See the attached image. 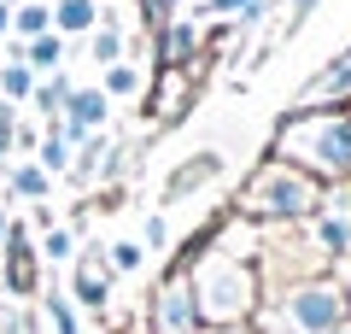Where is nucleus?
<instances>
[{
    "label": "nucleus",
    "mask_w": 351,
    "mask_h": 334,
    "mask_svg": "<svg viewBox=\"0 0 351 334\" xmlns=\"http://www.w3.org/2000/svg\"><path fill=\"white\" fill-rule=\"evenodd\" d=\"M276 159L311 182H351V111H293L276 129Z\"/></svg>",
    "instance_id": "nucleus-1"
},
{
    "label": "nucleus",
    "mask_w": 351,
    "mask_h": 334,
    "mask_svg": "<svg viewBox=\"0 0 351 334\" xmlns=\"http://www.w3.org/2000/svg\"><path fill=\"white\" fill-rule=\"evenodd\" d=\"M193 282V305H199V322H217V329H234L258 311V276H252L246 258L234 252H211L199 258V270L188 276Z\"/></svg>",
    "instance_id": "nucleus-2"
},
{
    "label": "nucleus",
    "mask_w": 351,
    "mask_h": 334,
    "mask_svg": "<svg viewBox=\"0 0 351 334\" xmlns=\"http://www.w3.org/2000/svg\"><path fill=\"white\" fill-rule=\"evenodd\" d=\"M240 211L263 223H287V217H316L322 211V182H311L304 170H293L287 159H269L252 170L246 194H240Z\"/></svg>",
    "instance_id": "nucleus-3"
},
{
    "label": "nucleus",
    "mask_w": 351,
    "mask_h": 334,
    "mask_svg": "<svg viewBox=\"0 0 351 334\" xmlns=\"http://www.w3.org/2000/svg\"><path fill=\"white\" fill-rule=\"evenodd\" d=\"M281 322L293 334H334L339 322H351V293L328 276H304L281 293Z\"/></svg>",
    "instance_id": "nucleus-4"
},
{
    "label": "nucleus",
    "mask_w": 351,
    "mask_h": 334,
    "mask_svg": "<svg viewBox=\"0 0 351 334\" xmlns=\"http://www.w3.org/2000/svg\"><path fill=\"white\" fill-rule=\"evenodd\" d=\"M152 334H199V305H193V282L188 270H170L152 293Z\"/></svg>",
    "instance_id": "nucleus-5"
},
{
    "label": "nucleus",
    "mask_w": 351,
    "mask_h": 334,
    "mask_svg": "<svg viewBox=\"0 0 351 334\" xmlns=\"http://www.w3.org/2000/svg\"><path fill=\"white\" fill-rule=\"evenodd\" d=\"M351 100V47L339 59H328L311 82L299 88V111H339Z\"/></svg>",
    "instance_id": "nucleus-6"
},
{
    "label": "nucleus",
    "mask_w": 351,
    "mask_h": 334,
    "mask_svg": "<svg viewBox=\"0 0 351 334\" xmlns=\"http://www.w3.org/2000/svg\"><path fill=\"white\" fill-rule=\"evenodd\" d=\"M112 118V100L100 94V88H71V100H64V111H59V129L71 135V147L82 135H100V124Z\"/></svg>",
    "instance_id": "nucleus-7"
},
{
    "label": "nucleus",
    "mask_w": 351,
    "mask_h": 334,
    "mask_svg": "<svg viewBox=\"0 0 351 334\" xmlns=\"http://www.w3.org/2000/svg\"><path fill=\"white\" fill-rule=\"evenodd\" d=\"M36 282H41V270H36V247H29V229H6V287H12L18 299L24 293H36Z\"/></svg>",
    "instance_id": "nucleus-8"
},
{
    "label": "nucleus",
    "mask_w": 351,
    "mask_h": 334,
    "mask_svg": "<svg viewBox=\"0 0 351 334\" xmlns=\"http://www.w3.org/2000/svg\"><path fill=\"white\" fill-rule=\"evenodd\" d=\"M217 176H223V153H193L182 170H170V182H164V205H176V199L199 194V188L217 182Z\"/></svg>",
    "instance_id": "nucleus-9"
},
{
    "label": "nucleus",
    "mask_w": 351,
    "mask_h": 334,
    "mask_svg": "<svg viewBox=\"0 0 351 334\" xmlns=\"http://www.w3.org/2000/svg\"><path fill=\"white\" fill-rule=\"evenodd\" d=\"M76 299L94 305V311L112 299V264H106L100 252H82V264H76Z\"/></svg>",
    "instance_id": "nucleus-10"
},
{
    "label": "nucleus",
    "mask_w": 351,
    "mask_h": 334,
    "mask_svg": "<svg viewBox=\"0 0 351 334\" xmlns=\"http://www.w3.org/2000/svg\"><path fill=\"white\" fill-rule=\"evenodd\" d=\"M316 247H322L328 258H351V211L346 205L316 211Z\"/></svg>",
    "instance_id": "nucleus-11"
},
{
    "label": "nucleus",
    "mask_w": 351,
    "mask_h": 334,
    "mask_svg": "<svg viewBox=\"0 0 351 334\" xmlns=\"http://www.w3.org/2000/svg\"><path fill=\"white\" fill-rule=\"evenodd\" d=\"M193 53H199V30H193V24H164V30H158V59H164V71L193 65Z\"/></svg>",
    "instance_id": "nucleus-12"
},
{
    "label": "nucleus",
    "mask_w": 351,
    "mask_h": 334,
    "mask_svg": "<svg viewBox=\"0 0 351 334\" xmlns=\"http://www.w3.org/2000/svg\"><path fill=\"white\" fill-rule=\"evenodd\" d=\"M100 24V6L94 0H59L53 6V36H88Z\"/></svg>",
    "instance_id": "nucleus-13"
},
{
    "label": "nucleus",
    "mask_w": 351,
    "mask_h": 334,
    "mask_svg": "<svg viewBox=\"0 0 351 334\" xmlns=\"http://www.w3.org/2000/svg\"><path fill=\"white\" fill-rule=\"evenodd\" d=\"M71 135H64V129L59 124H47V135H41L36 141V164H41V170H47V176H59V170H71Z\"/></svg>",
    "instance_id": "nucleus-14"
},
{
    "label": "nucleus",
    "mask_w": 351,
    "mask_h": 334,
    "mask_svg": "<svg viewBox=\"0 0 351 334\" xmlns=\"http://www.w3.org/2000/svg\"><path fill=\"white\" fill-rule=\"evenodd\" d=\"M64 100H71V76H59V71H53L47 82H36V94H29V106H36L41 118H47V124H59Z\"/></svg>",
    "instance_id": "nucleus-15"
},
{
    "label": "nucleus",
    "mask_w": 351,
    "mask_h": 334,
    "mask_svg": "<svg viewBox=\"0 0 351 334\" xmlns=\"http://www.w3.org/2000/svg\"><path fill=\"white\" fill-rule=\"evenodd\" d=\"M6 194H18V199H36V205H41V199L53 194V176L41 170V164H18V170L6 176Z\"/></svg>",
    "instance_id": "nucleus-16"
},
{
    "label": "nucleus",
    "mask_w": 351,
    "mask_h": 334,
    "mask_svg": "<svg viewBox=\"0 0 351 334\" xmlns=\"http://www.w3.org/2000/svg\"><path fill=\"white\" fill-rule=\"evenodd\" d=\"M12 30L18 41H36L53 30V6H41V0H24V6H12Z\"/></svg>",
    "instance_id": "nucleus-17"
},
{
    "label": "nucleus",
    "mask_w": 351,
    "mask_h": 334,
    "mask_svg": "<svg viewBox=\"0 0 351 334\" xmlns=\"http://www.w3.org/2000/svg\"><path fill=\"white\" fill-rule=\"evenodd\" d=\"M36 94V71L29 65H0V106H24Z\"/></svg>",
    "instance_id": "nucleus-18"
},
{
    "label": "nucleus",
    "mask_w": 351,
    "mask_h": 334,
    "mask_svg": "<svg viewBox=\"0 0 351 334\" xmlns=\"http://www.w3.org/2000/svg\"><path fill=\"white\" fill-rule=\"evenodd\" d=\"M59 59H64V36H36V41H24V65L29 71H59Z\"/></svg>",
    "instance_id": "nucleus-19"
},
{
    "label": "nucleus",
    "mask_w": 351,
    "mask_h": 334,
    "mask_svg": "<svg viewBox=\"0 0 351 334\" xmlns=\"http://www.w3.org/2000/svg\"><path fill=\"white\" fill-rule=\"evenodd\" d=\"M100 94L106 100H112V94H141V71H135V65H123V59H117V65H106V88H100Z\"/></svg>",
    "instance_id": "nucleus-20"
},
{
    "label": "nucleus",
    "mask_w": 351,
    "mask_h": 334,
    "mask_svg": "<svg viewBox=\"0 0 351 334\" xmlns=\"http://www.w3.org/2000/svg\"><path fill=\"white\" fill-rule=\"evenodd\" d=\"M47 322H53V334H82V329H76V311H71V299H64V293H47Z\"/></svg>",
    "instance_id": "nucleus-21"
},
{
    "label": "nucleus",
    "mask_w": 351,
    "mask_h": 334,
    "mask_svg": "<svg viewBox=\"0 0 351 334\" xmlns=\"http://www.w3.org/2000/svg\"><path fill=\"white\" fill-rule=\"evenodd\" d=\"M141 258H147V247H141V241H117V247L106 252V264H112V270H141Z\"/></svg>",
    "instance_id": "nucleus-22"
},
{
    "label": "nucleus",
    "mask_w": 351,
    "mask_h": 334,
    "mask_svg": "<svg viewBox=\"0 0 351 334\" xmlns=\"http://www.w3.org/2000/svg\"><path fill=\"white\" fill-rule=\"evenodd\" d=\"M41 252H47L53 264H64V258L76 252V235H71V229H47V241H41Z\"/></svg>",
    "instance_id": "nucleus-23"
},
{
    "label": "nucleus",
    "mask_w": 351,
    "mask_h": 334,
    "mask_svg": "<svg viewBox=\"0 0 351 334\" xmlns=\"http://www.w3.org/2000/svg\"><path fill=\"white\" fill-rule=\"evenodd\" d=\"M316 6H322V0H293V12H287V30H281V36H299V24L316 12Z\"/></svg>",
    "instance_id": "nucleus-24"
},
{
    "label": "nucleus",
    "mask_w": 351,
    "mask_h": 334,
    "mask_svg": "<svg viewBox=\"0 0 351 334\" xmlns=\"http://www.w3.org/2000/svg\"><path fill=\"white\" fill-rule=\"evenodd\" d=\"M263 18H269V0H246V6H240V30H258Z\"/></svg>",
    "instance_id": "nucleus-25"
},
{
    "label": "nucleus",
    "mask_w": 351,
    "mask_h": 334,
    "mask_svg": "<svg viewBox=\"0 0 351 334\" xmlns=\"http://www.w3.org/2000/svg\"><path fill=\"white\" fill-rule=\"evenodd\" d=\"M147 247H152V252L170 247V223H164V217H147Z\"/></svg>",
    "instance_id": "nucleus-26"
},
{
    "label": "nucleus",
    "mask_w": 351,
    "mask_h": 334,
    "mask_svg": "<svg viewBox=\"0 0 351 334\" xmlns=\"http://www.w3.org/2000/svg\"><path fill=\"white\" fill-rule=\"evenodd\" d=\"M147 12H152V24H170V12H176V0H147Z\"/></svg>",
    "instance_id": "nucleus-27"
},
{
    "label": "nucleus",
    "mask_w": 351,
    "mask_h": 334,
    "mask_svg": "<svg viewBox=\"0 0 351 334\" xmlns=\"http://www.w3.org/2000/svg\"><path fill=\"white\" fill-rule=\"evenodd\" d=\"M240 6H246V0H205L199 12H240Z\"/></svg>",
    "instance_id": "nucleus-28"
},
{
    "label": "nucleus",
    "mask_w": 351,
    "mask_h": 334,
    "mask_svg": "<svg viewBox=\"0 0 351 334\" xmlns=\"http://www.w3.org/2000/svg\"><path fill=\"white\" fill-rule=\"evenodd\" d=\"M6 30H12V6H0V36H6Z\"/></svg>",
    "instance_id": "nucleus-29"
},
{
    "label": "nucleus",
    "mask_w": 351,
    "mask_h": 334,
    "mask_svg": "<svg viewBox=\"0 0 351 334\" xmlns=\"http://www.w3.org/2000/svg\"><path fill=\"white\" fill-rule=\"evenodd\" d=\"M6 229H12V217H6V205H0V247H6Z\"/></svg>",
    "instance_id": "nucleus-30"
},
{
    "label": "nucleus",
    "mask_w": 351,
    "mask_h": 334,
    "mask_svg": "<svg viewBox=\"0 0 351 334\" xmlns=\"http://www.w3.org/2000/svg\"><path fill=\"white\" fill-rule=\"evenodd\" d=\"M211 334H246V329H211Z\"/></svg>",
    "instance_id": "nucleus-31"
},
{
    "label": "nucleus",
    "mask_w": 351,
    "mask_h": 334,
    "mask_svg": "<svg viewBox=\"0 0 351 334\" xmlns=\"http://www.w3.org/2000/svg\"><path fill=\"white\" fill-rule=\"evenodd\" d=\"M334 334H351V322H339V329H334Z\"/></svg>",
    "instance_id": "nucleus-32"
},
{
    "label": "nucleus",
    "mask_w": 351,
    "mask_h": 334,
    "mask_svg": "<svg viewBox=\"0 0 351 334\" xmlns=\"http://www.w3.org/2000/svg\"><path fill=\"white\" fill-rule=\"evenodd\" d=\"M0 6H24V0H0Z\"/></svg>",
    "instance_id": "nucleus-33"
},
{
    "label": "nucleus",
    "mask_w": 351,
    "mask_h": 334,
    "mask_svg": "<svg viewBox=\"0 0 351 334\" xmlns=\"http://www.w3.org/2000/svg\"><path fill=\"white\" fill-rule=\"evenodd\" d=\"M269 334H293V329H269Z\"/></svg>",
    "instance_id": "nucleus-34"
}]
</instances>
